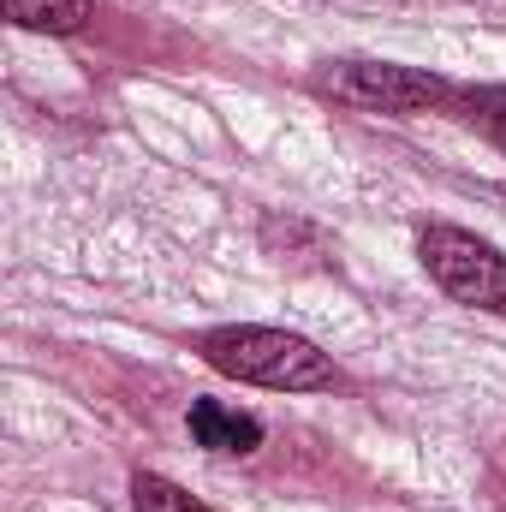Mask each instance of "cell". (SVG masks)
Returning <instances> with one entry per match:
<instances>
[{"mask_svg":"<svg viewBox=\"0 0 506 512\" xmlns=\"http://www.w3.org/2000/svg\"><path fill=\"white\" fill-rule=\"evenodd\" d=\"M203 358L209 370L233 376L251 387H274V393H322L340 382L334 358L286 328H209L203 334Z\"/></svg>","mask_w":506,"mask_h":512,"instance_id":"1","label":"cell"},{"mask_svg":"<svg viewBox=\"0 0 506 512\" xmlns=\"http://www.w3.org/2000/svg\"><path fill=\"white\" fill-rule=\"evenodd\" d=\"M316 90L346 108H364V114H423V108L447 102V78L393 66V60H334L316 72Z\"/></svg>","mask_w":506,"mask_h":512,"instance_id":"2","label":"cell"},{"mask_svg":"<svg viewBox=\"0 0 506 512\" xmlns=\"http://www.w3.org/2000/svg\"><path fill=\"white\" fill-rule=\"evenodd\" d=\"M417 256H423V268L435 274V286L447 298L506 316V256L489 239H477L465 227H429L417 239Z\"/></svg>","mask_w":506,"mask_h":512,"instance_id":"3","label":"cell"},{"mask_svg":"<svg viewBox=\"0 0 506 512\" xmlns=\"http://www.w3.org/2000/svg\"><path fill=\"white\" fill-rule=\"evenodd\" d=\"M185 423H191V441L209 447V453H233V459H245V453L262 447V423H256L251 411L221 405V399H191Z\"/></svg>","mask_w":506,"mask_h":512,"instance_id":"4","label":"cell"},{"mask_svg":"<svg viewBox=\"0 0 506 512\" xmlns=\"http://www.w3.org/2000/svg\"><path fill=\"white\" fill-rule=\"evenodd\" d=\"M6 18L18 30H48V36H72L96 18L90 0H6Z\"/></svg>","mask_w":506,"mask_h":512,"instance_id":"5","label":"cell"},{"mask_svg":"<svg viewBox=\"0 0 506 512\" xmlns=\"http://www.w3.org/2000/svg\"><path fill=\"white\" fill-rule=\"evenodd\" d=\"M131 507L137 512H209L197 495H185L179 483H167V477H155V471H137V477H131Z\"/></svg>","mask_w":506,"mask_h":512,"instance_id":"6","label":"cell"},{"mask_svg":"<svg viewBox=\"0 0 506 512\" xmlns=\"http://www.w3.org/2000/svg\"><path fill=\"white\" fill-rule=\"evenodd\" d=\"M465 108H471V120H477V126L506 149V90H471V96H465Z\"/></svg>","mask_w":506,"mask_h":512,"instance_id":"7","label":"cell"}]
</instances>
